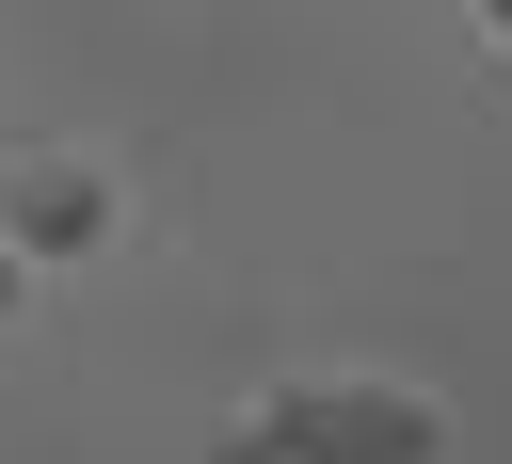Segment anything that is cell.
Wrapping results in <instances>:
<instances>
[{
  "label": "cell",
  "instance_id": "3957f363",
  "mask_svg": "<svg viewBox=\"0 0 512 464\" xmlns=\"http://www.w3.org/2000/svg\"><path fill=\"white\" fill-rule=\"evenodd\" d=\"M16 304H32V256H16V240H0V320H16Z\"/></svg>",
  "mask_w": 512,
  "mask_h": 464
},
{
  "label": "cell",
  "instance_id": "6da1fadb",
  "mask_svg": "<svg viewBox=\"0 0 512 464\" xmlns=\"http://www.w3.org/2000/svg\"><path fill=\"white\" fill-rule=\"evenodd\" d=\"M224 464H448V400L384 384V368H304V384L240 400Z\"/></svg>",
  "mask_w": 512,
  "mask_h": 464
},
{
  "label": "cell",
  "instance_id": "277c9868",
  "mask_svg": "<svg viewBox=\"0 0 512 464\" xmlns=\"http://www.w3.org/2000/svg\"><path fill=\"white\" fill-rule=\"evenodd\" d=\"M480 32H496V48H512V0H480Z\"/></svg>",
  "mask_w": 512,
  "mask_h": 464
},
{
  "label": "cell",
  "instance_id": "7a4b0ae2",
  "mask_svg": "<svg viewBox=\"0 0 512 464\" xmlns=\"http://www.w3.org/2000/svg\"><path fill=\"white\" fill-rule=\"evenodd\" d=\"M112 224H128V176H112L96 144H32V160H0V240H16L32 272L112 256Z\"/></svg>",
  "mask_w": 512,
  "mask_h": 464
}]
</instances>
